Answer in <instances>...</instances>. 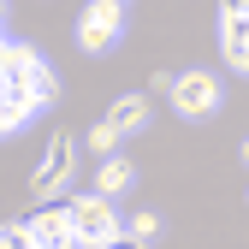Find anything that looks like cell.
Wrapping results in <instances>:
<instances>
[{"instance_id": "6da1fadb", "label": "cell", "mask_w": 249, "mask_h": 249, "mask_svg": "<svg viewBox=\"0 0 249 249\" xmlns=\"http://www.w3.org/2000/svg\"><path fill=\"white\" fill-rule=\"evenodd\" d=\"M0 89H6V101H30V107L59 101V77L30 42H0Z\"/></svg>"}, {"instance_id": "7a4b0ae2", "label": "cell", "mask_w": 249, "mask_h": 249, "mask_svg": "<svg viewBox=\"0 0 249 249\" xmlns=\"http://www.w3.org/2000/svg\"><path fill=\"white\" fill-rule=\"evenodd\" d=\"M66 208H71V231H77V243H89V249H113V243L124 237V231H119V208H113L101 190L71 196Z\"/></svg>"}, {"instance_id": "3957f363", "label": "cell", "mask_w": 249, "mask_h": 249, "mask_svg": "<svg viewBox=\"0 0 249 249\" xmlns=\"http://www.w3.org/2000/svg\"><path fill=\"white\" fill-rule=\"evenodd\" d=\"M124 30V0H89L77 12V48L83 53H107Z\"/></svg>"}, {"instance_id": "277c9868", "label": "cell", "mask_w": 249, "mask_h": 249, "mask_svg": "<svg viewBox=\"0 0 249 249\" xmlns=\"http://www.w3.org/2000/svg\"><path fill=\"white\" fill-rule=\"evenodd\" d=\"M166 95H172V107H178L184 119H213V113H220V101H226L213 71H178Z\"/></svg>"}, {"instance_id": "5b68a950", "label": "cell", "mask_w": 249, "mask_h": 249, "mask_svg": "<svg viewBox=\"0 0 249 249\" xmlns=\"http://www.w3.org/2000/svg\"><path fill=\"white\" fill-rule=\"evenodd\" d=\"M71 166H77V137H71V131H59V137L48 142V154H42V166L30 172V190H36L42 202H53L59 190H66Z\"/></svg>"}, {"instance_id": "8992f818", "label": "cell", "mask_w": 249, "mask_h": 249, "mask_svg": "<svg viewBox=\"0 0 249 249\" xmlns=\"http://www.w3.org/2000/svg\"><path fill=\"white\" fill-rule=\"evenodd\" d=\"M24 226H30V237H36L42 249H71V243H77V231H71V208H66V202L36 208Z\"/></svg>"}, {"instance_id": "52a82bcc", "label": "cell", "mask_w": 249, "mask_h": 249, "mask_svg": "<svg viewBox=\"0 0 249 249\" xmlns=\"http://www.w3.org/2000/svg\"><path fill=\"white\" fill-rule=\"evenodd\" d=\"M131 184H137V166L124 160V154H113V160H101V172H95V190H101L107 202H113V196H124Z\"/></svg>"}, {"instance_id": "ba28073f", "label": "cell", "mask_w": 249, "mask_h": 249, "mask_svg": "<svg viewBox=\"0 0 249 249\" xmlns=\"http://www.w3.org/2000/svg\"><path fill=\"white\" fill-rule=\"evenodd\" d=\"M107 119L119 124V137H131V131H142V124H148V95H119V101L107 107Z\"/></svg>"}, {"instance_id": "9c48e42d", "label": "cell", "mask_w": 249, "mask_h": 249, "mask_svg": "<svg viewBox=\"0 0 249 249\" xmlns=\"http://www.w3.org/2000/svg\"><path fill=\"white\" fill-rule=\"evenodd\" d=\"M220 36H243L249 42V0H220Z\"/></svg>"}, {"instance_id": "30bf717a", "label": "cell", "mask_w": 249, "mask_h": 249, "mask_svg": "<svg viewBox=\"0 0 249 249\" xmlns=\"http://www.w3.org/2000/svg\"><path fill=\"white\" fill-rule=\"evenodd\" d=\"M83 142H89V154H101V160H113V148H119V124H113V119H95Z\"/></svg>"}, {"instance_id": "8fae6325", "label": "cell", "mask_w": 249, "mask_h": 249, "mask_svg": "<svg viewBox=\"0 0 249 249\" xmlns=\"http://www.w3.org/2000/svg\"><path fill=\"white\" fill-rule=\"evenodd\" d=\"M36 113H42V107H30V101H0V131L12 137V131H24Z\"/></svg>"}, {"instance_id": "7c38bea8", "label": "cell", "mask_w": 249, "mask_h": 249, "mask_svg": "<svg viewBox=\"0 0 249 249\" xmlns=\"http://www.w3.org/2000/svg\"><path fill=\"white\" fill-rule=\"evenodd\" d=\"M124 237H137V243L148 249L154 237H160V220H154V213H148V208H137V213H131V220H124Z\"/></svg>"}, {"instance_id": "4fadbf2b", "label": "cell", "mask_w": 249, "mask_h": 249, "mask_svg": "<svg viewBox=\"0 0 249 249\" xmlns=\"http://www.w3.org/2000/svg\"><path fill=\"white\" fill-rule=\"evenodd\" d=\"M220 53H226V66H231L237 77H249V42H243V36H220Z\"/></svg>"}, {"instance_id": "5bb4252c", "label": "cell", "mask_w": 249, "mask_h": 249, "mask_svg": "<svg viewBox=\"0 0 249 249\" xmlns=\"http://www.w3.org/2000/svg\"><path fill=\"white\" fill-rule=\"evenodd\" d=\"M0 249H42V243L30 237V226H24V220H6V226H0Z\"/></svg>"}, {"instance_id": "9a60e30c", "label": "cell", "mask_w": 249, "mask_h": 249, "mask_svg": "<svg viewBox=\"0 0 249 249\" xmlns=\"http://www.w3.org/2000/svg\"><path fill=\"white\" fill-rule=\"evenodd\" d=\"M113 249H142V243H137V237H119V243H113Z\"/></svg>"}, {"instance_id": "2e32d148", "label": "cell", "mask_w": 249, "mask_h": 249, "mask_svg": "<svg viewBox=\"0 0 249 249\" xmlns=\"http://www.w3.org/2000/svg\"><path fill=\"white\" fill-rule=\"evenodd\" d=\"M243 160H249V142H243Z\"/></svg>"}]
</instances>
